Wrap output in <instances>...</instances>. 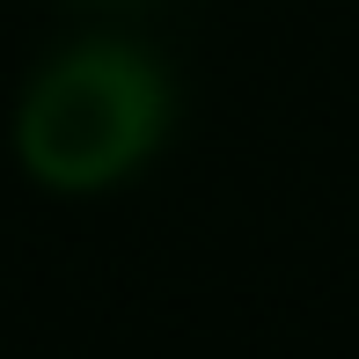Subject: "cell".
<instances>
[{"instance_id": "cell-1", "label": "cell", "mask_w": 359, "mask_h": 359, "mask_svg": "<svg viewBox=\"0 0 359 359\" xmlns=\"http://www.w3.org/2000/svg\"><path fill=\"white\" fill-rule=\"evenodd\" d=\"M169 133V74L118 37H88L37 67L15 110V154L44 191H103Z\"/></svg>"}]
</instances>
